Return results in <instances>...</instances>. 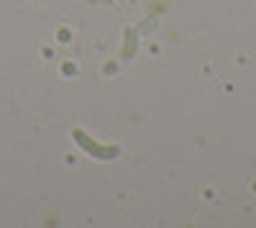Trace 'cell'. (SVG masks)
Masks as SVG:
<instances>
[{
    "instance_id": "6da1fadb",
    "label": "cell",
    "mask_w": 256,
    "mask_h": 228,
    "mask_svg": "<svg viewBox=\"0 0 256 228\" xmlns=\"http://www.w3.org/2000/svg\"><path fill=\"white\" fill-rule=\"evenodd\" d=\"M72 138L77 141V146H80L82 152H88V154L95 156V159H116V156L120 154L118 146H105V144H98L92 136H88V134L80 131V128L72 131Z\"/></svg>"
}]
</instances>
